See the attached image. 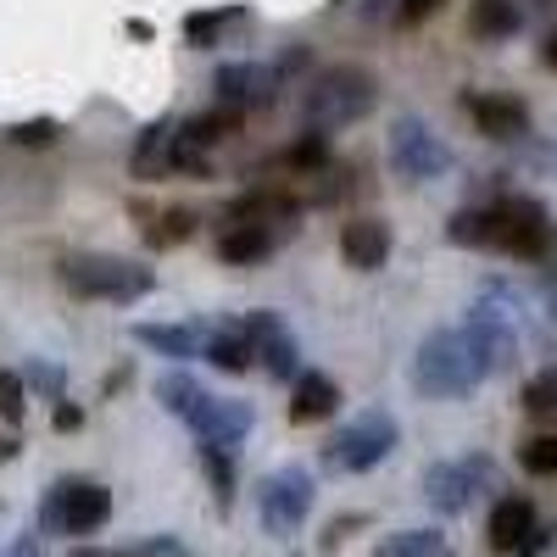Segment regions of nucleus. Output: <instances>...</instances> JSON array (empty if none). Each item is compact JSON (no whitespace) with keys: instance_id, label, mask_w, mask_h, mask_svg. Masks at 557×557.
<instances>
[{"instance_id":"nucleus-1","label":"nucleus","mask_w":557,"mask_h":557,"mask_svg":"<svg viewBox=\"0 0 557 557\" xmlns=\"http://www.w3.org/2000/svg\"><path fill=\"white\" fill-rule=\"evenodd\" d=\"M491 374H496V368L485 362L480 341L462 330V323H457V330L424 335V346L412 351V391L430 396V401H457V396L480 391Z\"/></svg>"},{"instance_id":"nucleus-2","label":"nucleus","mask_w":557,"mask_h":557,"mask_svg":"<svg viewBox=\"0 0 557 557\" xmlns=\"http://www.w3.org/2000/svg\"><path fill=\"white\" fill-rule=\"evenodd\" d=\"M380 101V84L368 67H351V62H335L323 67L312 84H307V101H301V123L312 134H335V128H351L357 117H368Z\"/></svg>"},{"instance_id":"nucleus-3","label":"nucleus","mask_w":557,"mask_h":557,"mask_svg":"<svg viewBox=\"0 0 557 557\" xmlns=\"http://www.w3.org/2000/svg\"><path fill=\"white\" fill-rule=\"evenodd\" d=\"M57 278H62L73 296H84V301H123V307L157 290V273L146 262L107 257V251H96V257H89V251L84 257H62Z\"/></svg>"},{"instance_id":"nucleus-4","label":"nucleus","mask_w":557,"mask_h":557,"mask_svg":"<svg viewBox=\"0 0 557 557\" xmlns=\"http://www.w3.org/2000/svg\"><path fill=\"white\" fill-rule=\"evenodd\" d=\"M112 519V491L101 480H57L39 496V530L45 535H96Z\"/></svg>"},{"instance_id":"nucleus-5","label":"nucleus","mask_w":557,"mask_h":557,"mask_svg":"<svg viewBox=\"0 0 557 557\" xmlns=\"http://www.w3.org/2000/svg\"><path fill=\"white\" fill-rule=\"evenodd\" d=\"M485 251H502V257H519V262H541L552 251V218L541 201L530 196H507L496 207H485Z\"/></svg>"},{"instance_id":"nucleus-6","label":"nucleus","mask_w":557,"mask_h":557,"mask_svg":"<svg viewBox=\"0 0 557 557\" xmlns=\"http://www.w3.org/2000/svg\"><path fill=\"white\" fill-rule=\"evenodd\" d=\"M401 430H396V418L385 407H368L357 412L351 424H341L330 435V446H323V462H330L335 474H368V469H380V462L396 451Z\"/></svg>"},{"instance_id":"nucleus-7","label":"nucleus","mask_w":557,"mask_h":557,"mask_svg":"<svg viewBox=\"0 0 557 557\" xmlns=\"http://www.w3.org/2000/svg\"><path fill=\"white\" fill-rule=\"evenodd\" d=\"M391 173L407 184H435L441 173H451V146L424 123V117H396L391 139H385Z\"/></svg>"},{"instance_id":"nucleus-8","label":"nucleus","mask_w":557,"mask_h":557,"mask_svg":"<svg viewBox=\"0 0 557 557\" xmlns=\"http://www.w3.org/2000/svg\"><path fill=\"white\" fill-rule=\"evenodd\" d=\"M496 485V462L491 457H446V462H435V469L424 474V502L435 507V513H446V519H457V513H469V502L480 496V491H491Z\"/></svg>"},{"instance_id":"nucleus-9","label":"nucleus","mask_w":557,"mask_h":557,"mask_svg":"<svg viewBox=\"0 0 557 557\" xmlns=\"http://www.w3.org/2000/svg\"><path fill=\"white\" fill-rule=\"evenodd\" d=\"M257 513H262V530L273 541H290L307 513H312V474L301 469V462H285V469H273L262 480V502H257Z\"/></svg>"},{"instance_id":"nucleus-10","label":"nucleus","mask_w":557,"mask_h":557,"mask_svg":"<svg viewBox=\"0 0 557 557\" xmlns=\"http://www.w3.org/2000/svg\"><path fill=\"white\" fill-rule=\"evenodd\" d=\"M491 552H502V557H535L541 552V513H535V502L530 496H502L496 507H491Z\"/></svg>"},{"instance_id":"nucleus-11","label":"nucleus","mask_w":557,"mask_h":557,"mask_svg":"<svg viewBox=\"0 0 557 557\" xmlns=\"http://www.w3.org/2000/svg\"><path fill=\"white\" fill-rule=\"evenodd\" d=\"M240 330L251 341V357H262V368H268L273 380H296L301 374V346H296L290 323L278 318V312H251Z\"/></svg>"},{"instance_id":"nucleus-12","label":"nucleus","mask_w":557,"mask_h":557,"mask_svg":"<svg viewBox=\"0 0 557 557\" xmlns=\"http://www.w3.org/2000/svg\"><path fill=\"white\" fill-rule=\"evenodd\" d=\"M296 212H301V201L290 196V190H278V184H262V190H246V196H235L223 207V223L228 228H296Z\"/></svg>"},{"instance_id":"nucleus-13","label":"nucleus","mask_w":557,"mask_h":557,"mask_svg":"<svg viewBox=\"0 0 557 557\" xmlns=\"http://www.w3.org/2000/svg\"><path fill=\"white\" fill-rule=\"evenodd\" d=\"M212 89H218L223 107L246 112V107H268V101L278 96V73L262 67V62H228V67H218Z\"/></svg>"},{"instance_id":"nucleus-14","label":"nucleus","mask_w":557,"mask_h":557,"mask_svg":"<svg viewBox=\"0 0 557 557\" xmlns=\"http://www.w3.org/2000/svg\"><path fill=\"white\" fill-rule=\"evenodd\" d=\"M341 257L357 273H380L391 262V223L385 218H351L341 228Z\"/></svg>"},{"instance_id":"nucleus-15","label":"nucleus","mask_w":557,"mask_h":557,"mask_svg":"<svg viewBox=\"0 0 557 557\" xmlns=\"http://www.w3.org/2000/svg\"><path fill=\"white\" fill-rule=\"evenodd\" d=\"M251 424H257V412L246 407V401H207V412L196 418V435H201V446H223V451H235L246 435H251Z\"/></svg>"},{"instance_id":"nucleus-16","label":"nucleus","mask_w":557,"mask_h":557,"mask_svg":"<svg viewBox=\"0 0 557 557\" xmlns=\"http://www.w3.org/2000/svg\"><path fill=\"white\" fill-rule=\"evenodd\" d=\"M462 112L474 117V128L485 139H519L530 128V112L513 96H462Z\"/></svg>"},{"instance_id":"nucleus-17","label":"nucleus","mask_w":557,"mask_h":557,"mask_svg":"<svg viewBox=\"0 0 557 557\" xmlns=\"http://www.w3.org/2000/svg\"><path fill=\"white\" fill-rule=\"evenodd\" d=\"M341 407V385L330 374H296L290 380V424H318Z\"/></svg>"},{"instance_id":"nucleus-18","label":"nucleus","mask_w":557,"mask_h":557,"mask_svg":"<svg viewBox=\"0 0 557 557\" xmlns=\"http://www.w3.org/2000/svg\"><path fill=\"white\" fill-rule=\"evenodd\" d=\"M128 335H134L139 346L162 351V357H201V346H207L201 323H134Z\"/></svg>"},{"instance_id":"nucleus-19","label":"nucleus","mask_w":557,"mask_h":557,"mask_svg":"<svg viewBox=\"0 0 557 557\" xmlns=\"http://www.w3.org/2000/svg\"><path fill=\"white\" fill-rule=\"evenodd\" d=\"M168 146H173V117H157L146 134L134 139V151H128V173L134 178H162L168 173Z\"/></svg>"},{"instance_id":"nucleus-20","label":"nucleus","mask_w":557,"mask_h":557,"mask_svg":"<svg viewBox=\"0 0 557 557\" xmlns=\"http://www.w3.org/2000/svg\"><path fill=\"white\" fill-rule=\"evenodd\" d=\"M157 396H162V407L173 412V418H184V424H196V418L207 412V385L196 380V374H184V368H173V374H162L157 380Z\"/></svg>"},{"instance_id":"nucleus-21","label":"nucleus","mask_w":557,"mask_h":557,"mask_svg":"<svg viewBox=\"0 0 557 557\" xmlns=\"http://www.w3.org/2000/svg\"><path fill=\"white\" fill-rule=\"evenodd\" d=\"M285 235H273V228H223V240H218V257L228 262V268H251V262H262Z\"/></svg>"},{"instance_id":"nucleus-22","label":"nucleus","mask_w":557,"mask_h":557,"mask_svg":"<svg viewBox=\"0 0 557 557\" xmlns=\"http://www.w3.org/2000/svg\"><path fill=\"white\" fill-rule=\"evenodd\" d=\"M201 357H207L212 368H223V374H246V368H251V341H246L240 323H235V330H207Z\"/></svg>"},{"instance_id":"nucleus-23","label":"nucleus","mask_w":557,"mask_h":557,"mask_svg":"<svg viewBox=\"0 0 557 557\" xmlns=\"http://www.w3.org/2000/svg\"><path fill=\"white\" fill-rule=\"evenodd\" d=\"M469 28L480 39H513L519 34V0H474V7H469Z\"/></svg>"},{"instance_id":"nucleus-24","label":"nucleus","mask_w":557,"mask_h":557,"mask_svg":"<svg viewBox=\"0 0 557 557\" xmlns=\"http://www.w3.org/2000/svg\"><path fill=\"white\" fill-rule=\"evenodd\" d=\"M374 557H446V535L441 530H396L374 546Z\"/></svg>"},{"instance_id":"nucleus-25","label":"nucleus","mask_w":557,"mask_h":557,"mask_svg":"<svg viewBox=\"0 0 557 557\" xmlns=\"http://www.w3.org/2000/svg\"><path fill=\"white\" fill-rule=\"evenodd\" d=\"M240 128V112L235 107H218V112H201V117H190L178 128V139H190V146H201V151H212L218 139H228Z\"/></svg>"},{"instance_id":"nucleus-26","label":"nucleus","mask_w":557,"mask_h":557,"mask_svg":"<svg viewBox=\"0 0 557 557\" xmlns=\"http://www.w3.org/2000/svg\"><path fill=\"white\" fill-rule=\"evenodd\" d=\"M201 469H207V480H212L218 507L235 502V457H228L223 446H201Z\"/></svg>"},{"instance_id":"nucleus-27","label":"nucleus","mask_w":557,"mask_h":557,"mask_svg":"<svg viewBox=\"0 0 557 557\" xmlns=\"http://www.w3.org/2000/svg\"><path fill=\"white\" fill-rule=\"evenodd\" d=\"M240 12H196V17H184V39H190L196 45V51H207V45H218V34L228 28V23H235Z\"/></svg>"},{"instance_id":"nucleus-28","label":"nucleus","mask_w":557,"mask_h":557,"mask_svg":"<svg viewBox=\"0 0 557 557\" xmlns=\"http://www.w3.org/2000/svg\"><path fill=\"white\" fill-rule=\"evenodd\" d=\"M519 462H524V474L552 480V474H557V435H535V441H524V446H519Z\"/></svg>"},{"instance_id":"nucleus-29","label":"nucleus","mask_w":557,"mask_h":557,"mask_svg":"<svg viewBox=\"0 0 557 557\" xmlns=\"http://www.w3.org/2000/svg\"><path fill=\"white\" fill-rule=\"evenodd\" d=\"M485 207H462V212H451V223H446V240L451 246H485Z\"/></svg>"},{"instance_id":"nucleus-30","label":"nucleus","mask_w":557,"mask_h":557,"mask_svg":"<svg viewBox=\"0 0 557 557\" xmlns=\"http://www.w3.org/2000/svg\"><path fill=\"white\" fill-rule=\"evenodd\" d=\"M190 235H196V212H178V207L162 212V218L146 228V240H151V246H178V240H190Z\"/></svg>"},{"instance_id":"nucleus-31","label":"nucleus","mask_w":557,"mask_h":557,"mask_svg":"<svg viewBox=\"0 0 557 557\" xmlns=\"http://www.w3.org/2000/svg\"><path fill=\"white\" fill-rule=\"evenodd\" d=\"M278 162L296 168V173H318L323 162H330V146H323V134H312V128H307V134H301V139H296V146H290L285 157H278Z\"/></svg>"},{"instance_id":"nucleus-32","label":"nucleus","mask_w":557,"mask_h":557,"mask_svg":"<svg viewBox=\"0 0 557 557\" xmlns=\"http://www.w3.org/2000/svg\"><path fill=\"white\" fill-rule=\"evenodd\" d=\"M524 412H535V418H557V368H541V374L524 385Z\"/></svg>"},{"instance_id":"nucleus-33","label":"nucleus","mask_w":557,"mask_h":557,"mask_svg":"<svg viewBox=\"0 0 557 557\" xmlns=\"http://www.w3.org/2000/svg\"><path fill=\"white\" fill-rule=\"evenodd\" d=\"M23 412H28L23 374H12V368H0V418H7V424H23Z\"/></svg>"},{"instance_id":"nucleus-34","label":"nucleus","mask_w":557,"mask_h":557,"mask_svg":"<svg viewBox=\"0 0 557 557\" xmlns=\"http://www.w3.org/2000/svg\"><path fill=\"white\" fill-rule=\"evenodd\" d=\"M57 139H62V123H51V117H34V123L12 128V146H57Z\"/></svg>"},{"instance_id":"nucleus-35","label":"nucleus","mask_w":557,"mask_h":557,"mask_svg":"<svg viewBox=\"0 0 557 557\" xmlns=\"http://www.w3.org/2000/svg\"><path fill=\"white\" fill-rule=\"evenodd\" d=\"M446 7V0H396V17L401 23H424V17H435Z\"/></svg>"},{"instance_id":"nucleus-36","label":"nucleus","mask_w":557,"mask_h":557,"mask_svg":"<svg viewBox=\"0 0 557 557\" xmlns=\"http://www.w3.org/2000/svg\"><path fill=\"white\" fill-rule=\"evenodd\" d=\"M34 385H39V391H62V368L39 362V368H34Z\"/></svg>"},{"instance_id":"nucleus-37","label":"nucleus","mask_w":557,"mask_h":557,"mask_svg":"<svg viewBox=\"0 0 557 557\" xmlns=\"http://www.w3.org/2000/svg\"><path fill=\"white\" fill-rule=\"evenodd\" d=\"M12 557H39V541H34V535H17V546H12Z\"/></svg>"},{"instance_id":"nucleus-38","label":"nucleus","mask_w":557,"mask_h":557,"mask_svg":"<svg viewBox=\"0 0 557 557\" xmlns=\"http://www.w3.org/2000/svg\"><path fill=\"white\" fill-rule=\"evenodd\" d=\"M23 446H17V435H0V462H7V457H17Z\"/></svg>"},{"instance_id":"nucleus-39","label":"nucleus","mask_w":557,"mask_h":557,"mask_svg":"<svg viewBox=\"0 0 557 557\" xmlns=\"http://www.w3.org/2000/svg\"><path fill=\"white\" fill-rule=\"evenodd\" d=\"M67 557H107V552H96V546H78V552H67Z\"/></svg>"},{"instance_id":"nucleus-40","label":"nucleus","mask_w":557,"mask_h":557,"mask_svg":"<svg viewBox=\"0 0 557 557\" xmlns=\"http://www.w3.org/2000/svg\"><path fill=\"white\" fill-rule=\"evenodd\" d=\"M546 62H552V67H557V39H552V45H546Z\"/></svg>"},{"instance_id":"nucleus-41","label":"nucleus","mask_w":557,"mask_h":557,"mask_svg":"<svg viewBox=\"0 0 557 557\" xmlns=\"http://www.w3.org/2000/svg\"><path fill=\"white\" fill-rule=\"evenodd\" d=\"M107 557H139V552H107Z\"/></svg>"}]
</instances>
